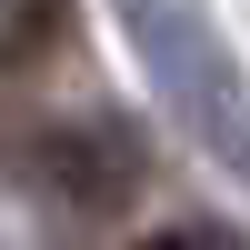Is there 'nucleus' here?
Instances as JSON below:
<instances>
[{
    "label": "nucleus",
    "instance_id": "nucleus-3",
    "mask_svg": "<svg viewBox=\"0 0 250 250\" xmlns=\"http://www.w3.org/2000/svg\"><path fill=\"white\" fill-rule=\"evenodd\" d=\"M140 250H240L230 230H160V240H140Z\"/></svg>",
    "mask_w": 250,
    "mask_h": 250
},
{
    "label": "nucleus",
    "instance_id": "nucleus-1",
    "mask_svg": "<svg viewBox=\"0 0 250 250\" xmlns=\"http://www.w3.org/2000/svg\"><path fill=\"white\" fill-rule=\"evenodd\" d=\"M120 20H130V50L150 70V90L170 100V120L230 180H250V70L220 40V20L200 0H120Z\"/></svg>",
    "mask_w": 250,
    "mask_h": 250
},
{
    "label": "nucleus",
    "instance_id": "nucleus-2",
    "mask_svg": "<svg viewBox=\"0 0 250 250\" xmlns=\"http://www.w3.org/2000/svg\"><path fill=\"white\" fill-rule=\"evenodd\" d=\"M40 180H50L70 210H120L140 190V150L120 120H70V130L40 140Z\"/></svg>",
    "mask_w": 250,
    "mask_h": 250
}]
</instances>
